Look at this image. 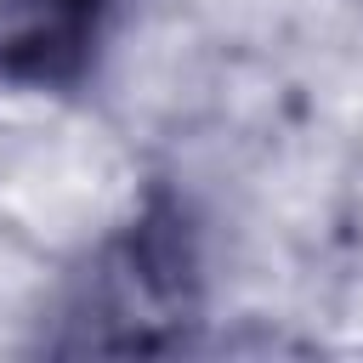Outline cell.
I'll use <instances>...</instances> for the list:
<instances>
[{"label": "cell", "mask_w": 363, "mask_h": 363, "mask_svg": "<svg viewBox=\"0 0 363 363\" xmlns=\"http://www.w3.org/2000/svg\"><path fill=\"white\" fill-rule=\"evenodd\" d=\"M204 301V221L176 182H147L51 289L28 346L45 357H176L199 346Z\"/></svg>", "instance_id": "1"}, {"label": "cell", "mask_w": 363, "mask_h": 363, "mask_svg": "<svg viewBox=\"0 0 363 363\" xmlns=\"http://www.w3.org/2000/svg\"><path fill=\"white\" fill-rule=\"evenodd\" d=\"M125 0H0V91L79 96Z\"/></svg>", "instance_id": "2"}]
</instances>
